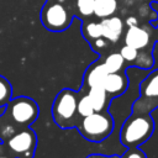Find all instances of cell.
Here are the masks:
<instances>
[{"label":"cell","mask_w":158,"mask_h":158,"mask_svg":"<svg viewBox=\"0 0 158 158\" xmlns=\"http://www.w3.org/2000/svg\"><path fill=\"white\" fill-rule=\"evenodd\" d=\"M126 23H127V26L137 25V19H136V17H133V16H131V17H128V19L126 20Z\"/></svg>","instance_id":"obj_21"},{"label":"cell","mask_w":158,"mask_h":158,"mask_svg":"<svg viewBox=\"0 0 158 158\" xmlns=\"http://www.w3.org/2000/svg\"><path fill=\"white\" fill-rule=\"evenodd\" d=\"M114 126L115 122L111 115L106 110H102L80 117L75 127L85 139L90 142H101L110 136Z\"/></svg>","instance_id":"obj_4"},{"label":"cell","mask_w":158,"mask_h":158,"mask_svg":"<svg viewBox=\"0 0 158 158\" xmlns=\"http://www.w3.org/2000/svg\"><path fill=\"white\" fill-rule=\"evenodd\" d=\"M86 94L94 106V111H102V110L107 109L110 99H109V95L106 94V91L101 86L89 88Z\"/></svg>","instance_id":"obj_12"},{"label":"cell","mask_w":158,"mask_h":158,"mask_svg":"<svg viewBox=\"0 0 158 158\" xmlns=\"http://www.w3.org/2000/svg\"><path fill=\"white\" fill-rule=\"evenodd\" d=\"M158 107V69L151 72L139 84V98L133 102L132 111L151 112Z\"/></svg>","instance_id":"obj_6"},{"label":"cell","mask_w":158,"mask_h":158,"mask_svg":"<svg viewBox=\"0 0 158 158\" xmlns=\"http://www.w3.org/2000/svg\"><path fill=\"white\" fill-rule=\"evenodd\" d=\"M100 27H101V36L106 41L111 43L118 42V40L122 36L123 32V21L118 16H109L105 19H101L100 21Z\"/></svg>","instance_id":"obj_9"},{"label":"cell","mask_w":158,"mask_h":158,"mask_svg":"<svg viewBox=\"0 0 158 158\" xmlns=\"http://www.w3.org/2000/svg\"><path fill=\"white\" fill-rule=\"evenodd\" d=\"M106 75H107V70L102 62L93 63L91 65H89V68L86 69V72L84 74L83 86H86L88 89L102 86V83H104V79Z\"/></svg>","instance_id":"obj_11"},{"label":"cell","mask_w":158,"mask_h":158,"mask_svg":"<svg viewBox=\"0 0 158 158\" xmlns=\"http://www.w3.org/2000/svg\"><path fill=\"white\" fill-rule=\"evenodd\" d=\"M107 73H117V72H122L123 70V65H125V60L122 58V56L120 54V52H114L110 53L105 60L102 62Z\"/></svg>","instance_id":"obj_14"},{"label":"cell","mask_w":158,"mask_h":158,"mask_svg":"<svg viewBox=\"0 0 158 158\" xmlns=\"http://www.w3.org/2000/svg\"><path fill=\"white\" fill-rule=\"evenodd\" d=\"M125 44L131 46L136 48L137 51H143L147 49L148 46L151 44V35L149 32L138 26V25H131L128 26L126 33H125Z\"/></svg>","instance_id":"obj_8"},{"label":"cell","mask_w":158,"mask_h":158,"mask_svg":"<svg viewBox=\"0 0 158 158\" xmlns=\"http://www.w3.org/2000/svg\"><path fill=\"white\" fill-rule=\"evenodd\" d=\"M94 112V106L88 96V94L80 95L79 94V99H78V114L80 117L88 116L90 114Z\"/></svg>","instance_id":"obj_17"},{"label":"cell","mask_w":158,"mask_h":158,"mask_svg":"<svg viewBox=\"0 0 158 158\" xmlns=\"http://www.w3.org/2000/svg\"><path fill=\"white\" fill-rule=\"evenodd\" d=\"M79 93L72 89H62L52 104V117L59 128L75 127L80 116L78 114Z\"/></svg>","instance_id":"obj_2"},{"label":"cell","mask_w":158,"mask_h":158,"mask_svg":"<svg viewBox=\"0 0 158 158\" xmlns=\"http://www.w3.org/2000/svg\"><path fill=\"white\" fill-rule=\"evenodd\" d=\"M0 158H14L11 154H5V156H0Z\"/></svg>","instance_id":"obj_22"},{"label":"cell","mask_w":158,"mask_h":158,"mask_svg":"<svg viewBox=\"0 0 158 158\" xmlns=\"http://www.w3.org/2000/svg\"><path fill=\"white\" fill-rule=\"evenodd\" d=\"M12 96V86L10 84V81L0 75V107L6 106V104L11 100Z\"/></svg>","instance_id":"obj_16"},{"label":"cell","mask_w":158,"mask_h":158,"mask_svg":"<svg viewBox=\"0 0 158 158\" xmlns=\"http://www.w3.org/2000/svg\"><path fill=\"white\" fill-rule=\"evenodd\" d=\"M38 115L40 107L35 100L27 96H17L6 104L5 114L0 117V120L17 130H21L35 122Z\"/></svg>","instance_id":"obj_3"},{"label":"cell","mask_w":158,"mask_h":158,"mask_svg":"<svg viewBox=\"0 0 158 158\" xmlns=\"http://www.w3.org/2000/svg\"><path fill=\"white\" fill-rule=\"evenodd\" d=\"M138 52L139 51H137L136 48H133L131 46H127V44L122 46L121 49H120V54L122 56L125 63H135L137 57H138Z\"/></svg>","instance_id":"obj_19"},{"label":"cell","mask_w":158,"mask_h":158,"mask_svg":"<svg viewBox=\"0 0 158 158\" xmlns=\"http://www.w3.org/2000/svg\"><path fill=\"white\" fill-rule=\"evenodd\" d=\"M81 32L83 36L91 43L93 41L102 37L101 36V27H100V22H88L84 23L81 27Z\"/></svg>","instance_id":"obj_15"},{"label":"cell","mask_w":158,"mask_h":158,"mask_svg":"<svg viewBox=\"0 0 158 158\" xmlns=\"http://www.w3.org/2000/svg\"><path fill=\"white\" fill-rule=\"evenodd\" d=\"M41 22L48 31L60 32L70 26L72 15L60 2H51L42 7Z\"/></svg>","instance_id":"obj_7"},{"label":"cell","mask_w":158,"mask_h":158,"mask_svg":"<svg viewBox=\"0 0 158 158\" xmlns=\"http://www.w3.org/2000/svg\"><path fill=\"white\" fill-rule=\"evenodd\" d=\"M6 146L14 158H33L37 146V135L28 127L17 130L6 138Z\"/></svg>","instance_id":"obj_5"},{"label":"cell","mask_w":158,"mask_h":158,"mask_svg":"<svg viewBox=\"0 0 158 158\" xmlns=\"http://www.w3.org/2000/svg\"><path fill=\"white\" fill-rule=\"evenodd\" d=\"M117 0H94V14L99 19H105L115 15L117 11Z\"/></svg>","instance_id":"obj_13"},{"label":"cell","mask_w":158,"mask_h":158,"mask_svg":"<svg viewBox=\"0 0 158 158\" xmlns=\"http://www.w3.org/2000/svg\"><path fill=\"white\" fill-rule=\"evenodd\" d=\"M120 158H147V156L136 147V148H127V152Z\"/></svg>","instance_id":"obj_20"},{"label":"cell","mask_w":158,"mask_h":158,"mask_svg":"<svg viewBox=\"0 0 158 158\" xmlns=\"http://www.w3.org/2000/svg\"><path fill=\"white\" fill-rule=\"evenodd\" d=\"M78 14L83 17H90L94 14V0H77Z\"/></svg>","instance_id":"obj_18"},{"label":"cell","mask_w":158,"mask_h":158,"mask_svg":"<svg viewBox=\"0 0 158 158\" xmlns=\"http://www.w3.org/2000/svg\"><path fill=\"white\" fill-rule=\"evenodd\" d=\"M154 131V121L148 112L132 111L120 130V141L126 148H136L148 141Z\"/></svg>","instance_id":"obj_1"},{"label":"cell","mask_w":158,"mask_h":158,"mask_svg":"<svg viewBox=\"0 0 158 158\" xmlns=\"http://www.w3.org/2000/svg\"><path fill=\"white\" fill-rule=\"evenodd\" d=\"M128 86V79L123 72L117 73H107L104 79L102 89L106 91L109 96H118L126 91Z\"/></svg>","instance_id":"obj_10"}]
</instances>
